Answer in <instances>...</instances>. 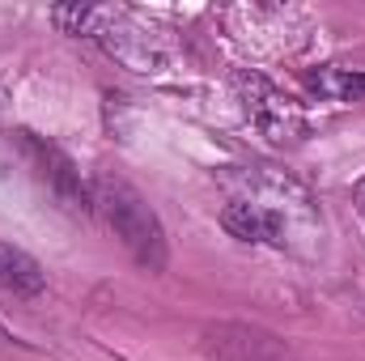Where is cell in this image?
Instances as JSON below:
<instances>
[{
	"label": "cell",
	"mask_w": 365,
	"mask_h": 361,
	"mask_svg": "<svg viewBox=\"0 0 365 361\" xmlns=\"http://www.w3.org/2000/svg\"><path fill=\"white\" fill-rule=\"evenodd\" d=\"M93 204L106 217V225L115 230V238L136 255V264L166 268V230H162L158 213L149 208V200L132 183L102 175L93 183Z\"/></svg>",
	"instance_id": "cell-1"
},
{
	"label": "cell",
	"mask_w": 365,
	"mask_h": 361,
	"mask_svg": "<svg viewBox=\"0 0 365 361\" xmlns=\"http://www.w3.org/2000/svg\"><path fill=\"white\" fill-rule=\"evenodd\" d=\"M234 86L242 93V106H247V115H251V123L276 141V145H297L302 136H306V115H302V106L289 98V93H280L272 81H264L259 73H242V77H234Z\"/></svg>",
	"instance_id": "cell-2"
},
{
	"label": "cell",
	"mask_w": 365,
	"mask_h": 361,
	"mask_svg": "<svg viewBox=\"0 0 365 361\" xmlns=\"http://www.w3.org/2000/svg\"><path fill=\"white\" fill-rule=\"evenodd\" d=\"M221 225L234 234V238H242V243H268V247H280L284 243V217L268 208L264 200H234V204H225L221 208Z\"/></svg>",
	"instance_id": "cell-3"
},
{
	"label": "cell",
	"mask_w": 365,
	"mask_h": 361,
	"mask_svg": "<svg viewBox=\"0 0 365 361\" xmlns=\"http://www.w3.org/2000/svg\"><path fill=\"white\" fill-rule=\"evenodd\" d=\"M43 285H47V272L30 251H21L13 243H0V289H9L17 298H38Z\"/></svg>",
	"instance_id": "cell-4"
},
{
	"label": "cell",
	"mask_w": 365,
	"mask_h": 361,
	"mask_svg": "<svg viewBox=\"0 0 365 361\" xmlns=\"http://www.w3.org/2000/svg\"><path fill=\"white\" fill-rule=\"evenodd\" d=\"M26 149L38 158V179L47 183L60 200H64V208H73V213H86V191H77V175H73V166L56 153V149H47V145H38V141H26Z\"/></svg>",
	"instance_id": "cell-5"
},
{
	"label": "cell",
	"mask_w": 365,
	"mask_h": 361,
	"mask_svg": "<svg viewBox=\"0 0 365 361\" xmlns=\"http://www.w3.org/2000/svg\"><path fill=\"white\" fill-rule=\"evenodd\" d=\"M306 86L319 98H331V102H357V98H365V73H353V68H319V73L306 77Z\"/></svg>",
	"instance_id": "cell-6"
},
{
	"label": "cell",
	"mask_w": 365,
	"mask_h": 361,
	"mask_svg": "<svg viewBox=\"0 0 365 361\" xmlns=\"http://www.w3.org/2000/svg\"><path fill=\"white\" fill-rule=\"evenodd\" d=\"M357 195H361V213H365V183H361V191H357Z\"/></svg>",
	"instance_id": "cell-7"
}]
</instances>
